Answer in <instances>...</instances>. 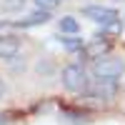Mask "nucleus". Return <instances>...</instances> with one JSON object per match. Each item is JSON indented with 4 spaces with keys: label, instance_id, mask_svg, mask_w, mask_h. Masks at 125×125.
Returning <instances> with one entry per match:
<instances>
[{
    "label": "nucleus",
    "instance_id": "8",
    "mask_svg": "<svg viewBox=\"0 0 125 125\" xmlns=\"http://www.w3.org/2000/svg\"><path fill=\"white\" fill-rule=\"evenodd\" d=\"M60 30H62V33H78V30H80V25H78V20L75 18H60Z\"/></svg>",
    "mask_w": 125,
    "mask_h": 125
},
{
    "label": "nucleus",
    "instance_id": "13",
    "mask_svg": "<svg viewBox=\"0 0 125 125\" xmlns=\"http://www.w3.org/2000/svg\"><path fill=\"white\" fill-rule=\"evenodd\" d=\"M5 123H8V118H5V115H0V125H5Z\"/></svg>",
    "mask_w": 125,
    "mask_h": 125
},
{
    "label": "nucleus",
    "instance_id": "4",
    "mask_svg": "<svg viewBox=\"0 0 125 125\" xmlns=\"http://www.w3.org/2000/svg\"><path fill=\"white\" fill-rule=\"evenodd\" d=\"M20 53V38L18 35H0V58L13 60Z\"/></svg>",
    "mask_w": 125,
    "mask_h": 125
},
{
    "label": "nucleus",
    "instance_id": "9",
    "mask_svg": "<svg viewBox=\"0 0 125 125\" xmlns=\"http://www.w3.org/2000/svg\"><path fill=\"white\" fill-rule=\"evenodd\" d=\"M23 8H25V0H3V13H15Z\"/></svg>",
    "mask_w": 125,
    "mask_h": 125
},
{
    "label": "nucleus",
    "instance_id": "6",
    "mask_svg": "<svg viewBox=\"0 0 125 125\" xmlns=\"http://www.w3.org/2000/svg\"><path fill=\"white\" fill-rule=\"evenodd\" d=\"M115 83H98L95 88H88L85 95L88 98H95V100H110L113 95H115Z\"/></svg>",
    "mask_w": 125,
    "mask_h": 125
},
{
    "label": "nucleus",
    "instance_id": "2",
    "mask_svg": "<svg viewBox=\"0 0 125 125\" xmlns=\"http://www.w3.org/2000/svg\"><path fill=\"white\" fill-rule=\"evenodd\" d=\"M62 88L70 93H88L90 83H88V73L80 62H70V65L62 68Z\"/></svg>",
    "mask_w": 125,
    "mask_h": 125
},
{
    "label": "nucleus",
    "instance_id": "1",
    "mask_svg": "<svg viewBox=\"0 0 125 125\" xmlns=\"http://www.w3.org/2000/svg\"><path fill=\"white\" fill-rule=\"evenodd\" d=\"M125 73V62L115 55H103L98 60H93V75L98 83H118Z\"/></svg>",
    "mask_w": 125,
    "mask_h": 125
},
{
    "label": "nucleus",
    "instance_id": "11",
    "mask_svg": "<svg viewBox=\"0 0 125 125\" xmlns=\"http://www.w3.org/2000/svg\"><path fill=\"white\" fill-rule=\"evenodd\" d=\"M60 43L65 45V48H70V50H83V40H73V38H60Z\"/></svg>",
    "mask_w": 125,
    "mask_h": 125
},
{
    "label": "nucleus",
    "instance_id": "7",
    "mask_svg": "<svg viewBox=\"0 0 125 125\" xmlns=\"http://www.w3.org/2000/svg\"><path fill=\"white\" fill-rule=\"evenodd\" d=\"M50 20V13H45V10H38V13H33V15H28V18H23V20H15V28H33V25H43V23H48Z\"/></svg>",
    "mask_w": 125,
    "mask_h": 125
},
{
    "label": "nucleus",
    "instance_id": "10",
    "mask_svg": "<svg viewBox=\"0 0 125 125\" xmlns=\"http://www.w3.org/2000/svg\"><path fill=\"white\" fill-rule=\"evenodd\" d=\"M35 5H38V10H45V13H50L53 8L60 5V0H35Z\"/></svg>",
    "mask_w": 125,
    "mask_h": 125
},
{
    "label": "nucleus",
    "instance_id": "3",
    "mask_svg": "<svg viewBox=\"0 0 125 125\" xmlns=\"http://www.w3.org/2000/svg\"><path fill=\"white\" fill-rule=\"evenodd\" d=\"M83 18H90V20H95V23H103V28H105V25L118 23V10L103 8V5H88V8H83Z\"/></svg>",
    "mask_w": 125,
    "mask_h": 125
},
{
    "label": "nucleus",
    "instance_id": "5",
    "mask_svg": "<svg viewBox=\"0 0 125 125\" xmlns=\"http://www.w3.org/2000/svg\"><path fill=\"white\" fill-rule=\"evenodd\" d=\"M105 35H95V40H93L90 45H85L83 48V55L85 58H93V60H98V58H103V55H108V48H110V43L108 40H103Z\"/></svg>",
    "mask_w": 125,
    "mask_h": 125
},
{
    "label": "nucleus",
    "instance_id": "12",
    "mask_svg": "<svg viewBox=\"0 0 125 125\" xmlns=\"http://www.w3.org/2000/svg\"><path fill=\"white\" fill-rule=\"evenodd\" d=\"M5 95V85H3V80H0V98Z\"/></svg>",
    "mask_w": 125,
    "mask_h": 125
}]
</instances>
